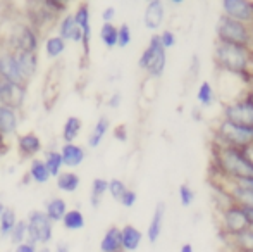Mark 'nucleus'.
Returning <instances> with one entry per match:
<instances>
[{
  "instance_id": "f257e3e1",
  "label": "nucleus",
  "mask_w": 253,
  "mask_h": 252,
  "mask_svg": "<svg viewBox=\"0 0 253 252\" xmlns=\"http://www.w3.org/2000/svg\"><path fill=\"white\" fill-rule=\"evenodd\" d=\"M212 164H215V175L224 182L253 178V159L247 151H240V149L213 142Z\"/></svg>"
},
{
  "instance_id": "f03ea898",
  "label": "nucleus",
  "mask_w": 253,
  "mask_h": 252,
  "mask_svg": "<svg viewBox=\"0 0 253 252\" xmlns=\"http://www.w3.org/2000/svg\"><path fill=\"white\" fill-rule=\"evenodd\" d=\"M213 62L217 69L229 74H253V49L215 42Z\"/></svg>"
},
{
  "instance_id": "7ed1b4c3",
  "label": "nucleus",
  "mask_w": 253,
  "mask_h": 252,
  "mask_svg": "<svg viewBox=\"0 0 253 252\" xmlns=\"http://www.w3.org/2000/svg\"><path fill=\"white\" fill-rule=\"evenodd\" d=\"M215 144L240 149V151H250L253 147V126L220 119L215 128Z\"/></svg>"
},
{
  "instance_id": "20e7f679",
  "label": "nucleus",
  "mask_w": 253,
  "mask_h": 252,
  "mask_svg": "<svg viewBox=\"0 0 253 252\" xmlns=\"http://www.w3.org/2000/svg\"><path fill=\"white\" fill-rule=\"evenodd\" d=\"M215 42L231 45H243L253 49V28L227 16H220L215 24Z\"/></svg>"
},
{
  "instance_id": "39448f33",
  "label": "nucleus",
  "mask_w": 253,
  "mask_h": 252,
  "mask_svg": "<svg viewBox=\"0 0 253 252\" xmlns=\"http://www.w3.org/2000/svg\"><path fill=\"white\" fill-rule=\"evenodd\" d=\"M138 66L140 69L147 71L150 78H160L164 74L167 66V50L160 45L159 35H152L147 49L138 61Z\"/></svg>"
},
{
  "instance_id": "423d86ee",
  "label": "nucleus",
  "mask_w": 253,
  "mask_h": 252,
  "mask_svg": "<svg viewBox=\"0 0 253 252\" xmlns=\"http://www.w3.org/2000/svg\"><path fill=\"white\" fill-rule=\"evenodd\" d=\"M222 119L238 125L253 126V95L250 92L233 102H226L222 107Z\"/></svg>"
},
{
  "instance_id": "0eeeda50",
  "label": "nucleus",
  "mask_w": 253,
  "mask_h": 252,
  "mask_svg": "<svg viewBox=\"0 0 253 252\" xmlns=\"http://www.w3.org/2000/svg\"><path fill=\"white\" fill-rule=\"evenodd\" d=\"M52 239V221L43 211H33L26 223V244H47Z\"/></svg>"
},
{
  "instance_id": "6e6552de",
  "label": "nucleus",
  "mask_w": 253,
  "mask_h": 252,
  "mask_svg": "<svg viewBox=\"0 0 253 252\" xmlns=\"http://www.w3.org/2000/svg\"><path fill=\"white\" fill-rule=\"evenodd\" d=\"M220 228L224 230V233H227V237L236 235V233L250 228L247 218H245L243 207L236 204H229L224 209H220Z\"/></svg>"
},
{
  "instance_id": "1a4fd4ad",
  "label": "nucleus",
  "mask_w": 253,
  "mask_h": 252,
  "mask_svg": "<svg viewBox=\"0 0 253 252\" xmlns=\"http://www.w3.org/2000/svg\"><path fill=\"white\" fill-rule=\"evenodd\" d=\"M220 7L224 16L253 28V2L250 0H224Z\"/></svg>"
},
{
  "instance_id": "9d476101",
  "label": "nucleus",
  "mask_w": 253,
  "mask_h": 252,
  "mask_svg": "<svg viewBox=\"0 0 253 252\" xmlns=\"http://www.w3.org/2000/svg\"><path fill=\"white\" fill-rule=\"evenodd\" d=\"M24 101V88L21 85L0 80V104L5 107H19Z\"/></svg>"
},
{
  "instance_id": "9b49d317",
  "label": "nucleus",
  "mask_w": 253,
  "mask_h": 252,
  "mask_svg": "<svg viewBox=\"0 0 253 252\" xmlns=\"http://www.w3.org/2000/svg\"><path fill=\"white\" fill-rule=\"evenodd\" d=\"M0 80L21 85V87H23V83L26 81L23 74H21V69H19V66H17V61H16V57H14V54L0 55Z\"/></svg>"
},
{
  "instance_id": "f8f14e48",
  "label": "nucleus",
  "mask_w": 253,
  "mask_h": 252,
  "mask_svg": "<svg viewBox=\"0 0 253 252\" xmlns=\"http://www.w3.org/2000/svg\"><path fill=\"white\" fill-rule=\"evenodd\" d=\"M164 16H166V9H164V3L160 0H150L147 3V9H145V17L143 23L145 26L150 31H155L162 26Z\"/></svg>"
},
{
  "instance_id": "ddd939ff",
  "label": "nucleus",
  "mask_w": 253,
  "mask_h": 252,
  "mask_svg": "<svg viewBox=\"0 0 253 252\" xmlns=\"http://www.w3.org/2000/svg\"><path fill=\"white\" fill-rule=\"evenodd\" d=\"M164 214H166V204L164 202H157L155 211H153L150 219V225L147 228V239L150 244H155L160 239V233H162V226H164Z\"/></svg>"
},
{
  "instance_id": "4468645a",
  "label": "nucleus",
  "mask_w": 253,
  "mask_h": 252,
  "mask_svg": "<svg viewBox=\"0 0 253 252\" xmlns=\"http://www.w3.org/2000/svg\"><path fill=\"white\" fill-rule=\"evenodd\" d=\"M121 240H123V251L133 252L140 247L141 240H143V233L133 225H126L121 228Z\"/></svg>"
},
{
  "instance_id": "2eb2a0df",
  "label": "nucleus",
  "mask_w": 253,
  "mask_h": 252,
  "mask_svg": "<svg viewBox=\"0 0 253 252\" xmlns=\"http://www.w3.org/2000/svg\"><path fill=\"white\" fill-rule=\"evenodd\" d=\"M84 151L80 145L74 144H66L60 151V157H62V164L69 166V168H76L84 161Z\"/></svg>"
},
{
  "instance_id": "dca6fc26",
  "label": "nucleus",
  "mask_w": 253,
  "mask_h": 252,
  "mask_svg": "<svg viewBox=\"0 0 253 252\" xmlns=\"http://www.w3.org/2000/svg\"><path fill=\"white\" fill-rule=\"evenodd\" d=\"M14 45L17 47V52H35L37 50V37L30 28L21 26L17 37H14Z\"/></svg>"
},
{
  "instance_id": "f3484780",
  "label": "nucleus",
  "mask_w": 253,
  "mask_h": 252,
  "mask_svg": "<svg viewBox=\"0 0 253 252\" xmlns=\"http://www.w3.org/2000/svg\"><path fill=\"white\" fill-rule=\"evenodd\" d=\"M102 252H123V240H121V228L110 226L100 242Z\"/></svg>"
},
{
  "instance_id": "a211bd4d",
  "label": "nucleus",
  "mask_w": 253,
  "mask_h": 252,
  "mask_svg": "<svg viewBox=\"0 0 253 252\" xmlns=\"http://www.w3.org/2000/svg\"><path fill=\"white\" fill-rule=\"evenodd\" d=\"M14 57H16L17 66H19L24 80L33 76L35 71H37V55H35V52H16Z\"/></svg>"
},
{
  "instance_id": "6ab92c4d",
  "label": "nucleus",
  "mask_w": 253,
  "mask_h": 252,
  "mask_svg": "<svg viewBox=\"0 0 253 252\" xmlns=\"http://www.w3.org/2000/svg\"><path fill=\"white\" fill-rule=\"evenodd\" d=\"M42 142L35 133H26L19 138V152L23 157H31L37 152H40Z\"/></svg>"
},
{
  "instance_id": "aec40b11",
  "label": "nucleus",
  "mask_w": 253,
  "mask_h": 252,
  "mask_svg": "<svg viewBox=\"0 0 253 252\" xmlns=\"http://www.w3.org/2000/svg\"><path fill=\"white\" fill-rule=\"evenodd\" d=\"M17 128V114L14 109L0 104V133L9 135Z\"/></svg>"
},
{
  "instance_id": "412c9836",
  "label": "nucleus",
  "mask_w": 253,
  "mask_h": 252,
  "mask_svg": "<svg viewBox=\"0 0 253 252\" xmlns=\"http://www.w3.org/2000/svg\"><path fill=\"white\" fill-rule=\"evenodd\" d=\"M227 239L233 242V246L236 247L240 252H253V230L247 228L243 232L236 233V235H231Z\"/></svg>"
},
{
  "instance_id": "4be33fe9",
  "label": "nucleus",
  "mask_w": 253,
  "mask_h": 252,
  "mask_svg": "<svg viewBox=\"0 0 253 252\" xmlns=\"http://www.w3.org/2000/svg\"><path fill=\"white\" fill-rule=\"evenodd\" d=\"M110 128V121L107 116H102V118H98L97 125H95L93 131L90 133V137H88V145L90 147H98L100 145V142L103 140V137L107 135V131H109Z\"/></svg>"
},
{
  "instance_id": "5701e85b",
  "label": "nucleus",
  "mask_w": 253,
  "mask_h": 252,
  "mask_svg": "<svg viewBox=\"0 0 253 252\" xmlns=\"http://www.w3.org/2000/svg\"><path fill=\"white\" fill-rule=\"evenodd\" d=\"M66 212H67V205H66V201H64V199L57 197V199H52V201L47 202V211H45V214L48 216L50 221H62Z\"/></svg>"
},
{
  "instance_id": "b1692460",
  "label": "nucleus",
  "mask_w": 253,
  "mask_h": 252,
  "mask_svg": "<svg viewBox=\"0 0 253 252\" xmlns=\"http://www.w3.org/2000/svg\"><path fill=\"white\" fill-rule=\"evenodd\" d=\"M16 212H14L12 207H5L3 212L0 214V237L5 239V237L10 235L12 228L16 226Z\"/></svg>"
},
{
  "instance_id": "393cba45",
  "label": "nucleus",
  "mask_w": 253,
  "mask_h": 252,
  "mask_svg": "<svg viewBox=\"0 0 253 252\" xmlns=\"http://www.w3.org/2000/svg\"><path fill=\"white\" fill-rule=\"evenodd\" d=\"M80 131H81V119L76 118V116H71V118H67L66 125H64L62 138L66 140V144H73L78 138V135H80Z\"/></svg>"
},
{
  "instance_id": "a878e982",
  "label": "nucleus",
  "mask_w": 253,
  "mask_h": 252,
  "mask_svg": "<svg viewBox=\"0 0 253 252\" xmlns=\"http://www.w3.org/2000/svg\"><path fill=\"white\" fill-rule=\"evenodd\" d=\"M57 187L62 192L73 194V192H76L78 187H80V176L74 175V173H60V175L57 176Z\"/></svg>"
},
{
  "instance_id": "bb28decb",
  "label": "nucleus",
  "mask_w": 253,
  "mask_h": 252,
  "mask_svg": "<svg viewBox=\"0 0 253 252\" xmlns=\"http://www.w3.org/2000/svg\"><path fill=\"white\" fill-rule=\"evenodd\" d=\"M62 223L66 230H81L84 226V216L80 209H71L64 214Z\"/></svg>"
},
{
  "instance_id": "cd10ccee",
  "label": "nucleus",
  "mask_w": 253,
  "mask_h": 252,
  "mask_svg": "<svg viewBox=\"0 0 253 252\" xmlns=\"http://www.w3.org/2000/svg\"><path fill=\"white\" fill-rule=\"evenodd\" d=\"M197 101L200 102V105H203V107H210L213 104V101H215V90H213L210 81H202L200 83L197 92Z\"/></svg>"
},
{
  "instance_id": "c85d7f7f",
  "label": "nucleus",
  "mask_w": 253,
  "mask_h": 252,
  "mask_svg": "<svg viewBox=\"0 0 253 252\" xmlns=\"http://www.w3.org/2000/svg\"><path fill=\"white\" fill-rule=\"evenodd\" d=\"M109 190V182L103 178H95L93 183H91V194H90V202L91 207H98L102 202L103 194Z\"/></svg>"
},
{
  "instance_id": "c756f323",
  "label": "nucleus",
  "mask_w": 253,
  "mask_h": 252,
  "mask_svg": "<svg viewBox=\"0 0 253 252\" xmlns=\"http://www.w3.org/2000/svg\"><path fill=\"white\" fill-rule=\"evenodd\" d=\"M30 176L37 183H47L48 178H50V175H48V171H47V166H45V162L40 161V159H33V161H31Z\"/></svg>"
},
{
  "instance_id": "7c9ffc66",
  "label": "nucleus",
  "mask_w": 253,
  "mask_h": 252,
  "mask_svg": "<svg viewBox=\"0 0 253 252\" xmlns=\"http://www.w3.org/2000/svg\"><path fill=\"white\" fill-rule=\"evenodd\" d=\"M100 40L107 49L117 47V26H114L112 23H103L100 30Z\"/></svg>"
},
{
  "instance_id": "2f4dec72",
  "label": "nucleus",
  "mask_w": 253,
  "mask_h": 252,
  "mask_svg": "<svg viewBox=\"0 0 253 252\" xmlns=\"http://www.w3.org/2000/svg\"><path fill=\"white\" fill-rule=\"evenodd\" d=\"M45 166H47V171L50 176H59L60 175V166H62V157H60V152L50 151L45 155Z\"/></svg>"
},
{
  "instance_id": "473e14b6",
  "label": "nucleus",
  "mask_w": 253,
  "mask_h": 252,
  "mask_svg": "<svg viewBox=\"0 0 253 252\" xmlns=\"http://www.w3.org/2000/svg\"><path fill=\"white\" fill-rule=\"evenodd\" d=\"M78 28V24L74 23V16L73 14H67L66 17H64L62 21H60V28H59V37L62 38L64 42L66 40H71V37H73L74 30Z\"/></svg>"
},
{
  "instance_id": "72a5a7b5",
  "label": "nucleus",
  "mask_w": 253,
  "mask_h": 252,
  "mask_svg": "<svg viewBox=\"0 0 253 252\" xmlns=\"http://www.w3.org/2000/svg\"><path fill=\"white\" fill-rule=\"evenodd\" d=\"M66 49V42L60 37H50L47 40V45H45V50H47L48 57H59L60 54Z\"/></svg>"
},
{
  "instance_id": "f704fd0d",
  "label": "nucleus",
  "mask_w": 253,
  "mask_h": 252,
  "mask_svg": "<svg viewBox=\"0 0 253 252\" xmlns=\"http://www.w3.org/2000/svg\"><path fill=\"white\" fill-rule=\"evenodd\" d=\"M9 237H10V240H12L14 246H21V244H24V239H26V221H23V219L17 221Z\"/></svg>"
},
{
  "instance_id": "c9c22d12",
  "label": "nucleus",
  "mask_w": 253,
  "mask_h": 252,
  "mask_svg": "<svg viewBox=\"0 0 253 252\" xmlns=\"http://www.w3.org/2000/svg\"><path fill=\"white\" fill-rule=\"evenodd\" d=\"M131 44V28L129 24L123 23L117 28V47L126 49Z\"/></svg>"
},
{
  "instance_id": "e433bc0d",
  "label": "nucleus",
  "mask_w": 253,
  "mask_h": 252,
  "mask_svg": "<svg viewBox=\"0 0 253 252\" xmlns=\"http://www.w3.org/2000/svg\"><path fill=\"white\" fill-rule=\"evenodd\" d=\"M126 190H127V187H126V183H124L123 180L114 178V180H110V182H109V190H107V192H110V195H112V197L119 202L121 197H123Z\"/></svg>"
},
{
  "instance_id": "4c0bfd02",
  "label": "nucleus",
  "mask_w": 253,
  "mask_h": 252,
  "mask_svg": "<svg viewBox=\"0 0 253 252\" xmlns=\"http://www.w3.org/2000/svg\"><path fill=\"white\" fill-rule=\"evenodd\" d=\"M177 194H179V201H181V205H183V207H188V205L193 204L195 192H193V189H191L190 185L183 183V185L179 187V190H177Z\"/></svg>"
},
{
  "instance_id": "58836bf2",
  "label": "nucleus",
  "mask_w": 253,
  "mask_h": 252,
  "mask_svg": "<svg viewBox=\"0 0 253 252\" xmlns=\"http://www.w3.org/2000/svg\"><path fill=\"white\" fill-rule=\"evenodd\" d=\"M159 42L166 50L167 49H172L174 45H176V35H174L170 30H164L162 33L159 35Z\"/></svg>"
},
{
  "instance_id": "ea45409f",
  "label": "nucleus",
  "mask_w": 253,
  "mask_h": 252,
  "mask_svg": "<svg viewBox=\"0 0 253 252\" xmlns=\"http://www.w3.org/2000/svg\"><path fill=\"white\" fill-rule=\"evenodd\" d=\"M136 192L134 190H131V189H127L126 192H124V195L121 197V204L124 205V207H133L134 204H136Z\"/></svg>"
},
{
  "instance_id": "a19ab883",
  "label": "nucleus",
  "mask_w": 253,
  "mask_h": 252,
  "mask_svg": "<svg viewBox=\"0 0 253 252\" xmlns=\"http://www.w3.org/2000/svg\"><path fill=\"white\" fill-rule=\"evenodd\" d=\"M42 5L45 7V10H50V12H60V10L66 9V3L64 2H55V0H45Z\"/></svg>"
},
{
  "instance_id": "79ce46f5",
  "label": "nucleus",
  "mask_w": 253,
  "mask_h": 252,
  "mask_svg": "<svg viewBox=\"0 0 253 252\" xmlns=\"http://www.w3.org/2000/svg\"><path fill=\"white\" fill-rule=\"evenodd\" d=\"M114 17H116V7H105L102 12L103 23H112Z\"/></svg>"
},
{
  "instance_id": "37998d69",
  "label": "nucleus",
  "mask_w": 253,
  "mask_h": 252,
  "mask_svg": "<svg viewBox=\"0 0 253 252\" xmlns=\"http://www.w3.org/2000/svg\"><path fill=\"white\" fill-rule=\"evenodd\" d=\"M234 185L241 187V189H247V190H253V178H240V180H234Z\"/></svg>"
},
{
  "instance_id": "c03bdc74",
  "label": "nucleus",
  "mask_w": 253,
  "mask_h": 252,
  "mask_svg": "<svg viewBox=\"0 0 253 252\" xmlns=\"http://www.w3.org/2000/svg\"><path fill=\"white\" fill-rule=\"evenodd\" d=\"M114 137L117 138L119 142H126L127 140V133H126V126L124 125H119L114 130Z\"/></svg>"
},
{
  "instance_id": "a18cd8bd",
  "label": "nucleus",
  "mask_w": 253,
  "mask_h": 252,
  "mask_svg": "<svg viewBox=\"0 0 253 252\" xmlns=\"http://www.w3.org/2000/svg\"><path fill=\"white\" fill-rule=\"evenodd\" d=\"M121 101H123V95H121L119 92L112 94V97L109 99V107L110 109H117L121 105Z\"/></svg>"
},
{
  "instance_id": "49530a36",
  "label": "nucleus",
  "mask_w": 253,
  "mask_h": 252,
  "mask_svg": "<svg viewBox=\"0 0 253 252\" xmlns=\"http://www.w3.org/2000/svg\"><path fill=\"white\" fill-rule=\"evenodd\" d=\"M245 211V218H247V223L250 228H253V207H243Z\"/></svg>"
},
{
  "instance_id": "de8ad7c7",
  "label": "nucleus",
  "mask_w": 253,
  "mask_h": 252,
  "mask_svg": "<svg viewBox=\"0 0 253 252\" xmlns=\"http://www.w3.org/2000/svg\"><path fill=\"white\" fill-rule=\"evenodd\" d=\"M14 252H37V251H35V246H30V244H21V246H16V251Z\"/></svg>"
},
{
  "instance_id": "09e8293b",
  "label": "nucleus",
  "mask_w": 253,
  "mask_h": 252,
  "mask_svg": "<svg viewBox=\"0 0 253 252\" xmlns=\"http://www.w3.org/2000/svg\"><path fill=\"white\" fill-rule=\"evenodd\" d=\"M55 252H71V251H69V246H67L66 242H59L55 247Z\"/></svg>"
},
{
  "instance_id": "8fccbe9b",
  "label": "nucleus",
  "mask_w": 253,
  "mask_h": 252,
  "mask_svg": "<svg viewBox=\"0 0 253 252\" xmlns=\"http://www.w3.org/2000/svg\"><path fill=\"white\" fill-rule=\"evenodd\" d=\"M179 252H195V251H193V246H191V244H183Z\"/></svg>"
},
{
  "instance_id": "3c124183",
  "label": "nucleus",
  "mask_w": 253,
  "mask_h": 252,
  "mask_svg": "<svg viewBox=\"0 0 253 252\" xmlns=\"http://www.w3.org/2000/svg\"><path fill=\"white\" fill-rule=\"evenodd\" d=\"M169 3H170V5H183L184 2H183V0H170Z\"/></svg>"
},
{
  "instance_id": "603ef678",
  "label": "nucleus",
  "mask_w": 253,
  "mask_h": 252,
  "mask_svg": "<svg viewBox=\"0 0 253 252\" xmlns=\"http://www.w3.org/2000/svg\"><path fill=\"white\" fill-rule=\"evenodd\" d=\"M37 252H50V249H48V247H42V249Z\"/></svg>"
},
{
  "instance_id": "864d4df0",
  "label": "nucleus",
  "mask_w": 253,
  "mask_h": 252,
  "mask_svg": "<svg viewBox=\"0 0 253 252\" xmlns=\"http://www.w3.org/2000/svg\"><path fill=\"white\" fill-rule=\"evenodd\" d=\"M3 209H5V205H3L2 202H0V214H2V212H3Z\"/></svg>"
},
{
  "instance_id": "5fc2aeb1",
  "label": "nucleus",
  "mask_w": 253,
  "mask_h": 252,
  "mask_svg": "<svg viewBox=\"0 0 253 252\" xmlns=\"http://www.w3.org/2000/svg\"><path fill=\"white\" fill-rule=\"evenodd\" d=\"M2 144H3V135L0 133V145H2Z\"/></svg>"
},
{
  "instance_id": "6e6d98bb",
  "label": "nucleus",
  "mask_w": 253,
  "mask_h": 252,
  "mask_svg": "<svg viewBox=\"0 0 253 252\" xmlns=\"http://www.w3.org/2000/svg\"><path fill=\"white\" fill-rule=\"evenodd\" d=\"M252 230H253V228H252Z\"/></svg>"
}]
</instances>
